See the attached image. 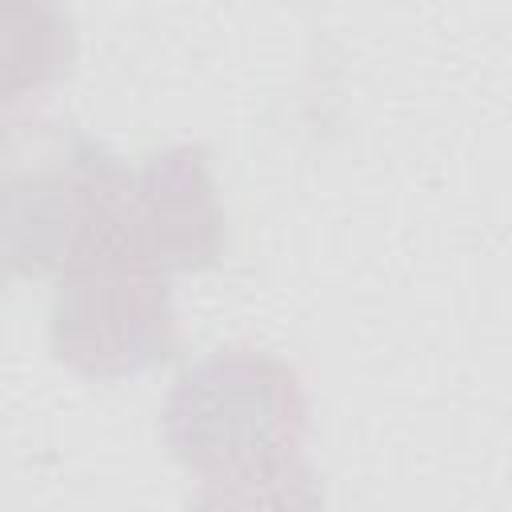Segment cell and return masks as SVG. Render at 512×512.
<instances>
[{
    "label": "cell",
    "instance_id": "6da1fadb",
    "mask_svg": "<svg viewBox=\"0 0 512 512\" xmlns=\"http://www.w3.org/2000/svg\"><path fill=\"white\" fill-rule=\"evenodd\" d=\"M136 172L100 140L52 124L32 132V160L8 152L0 192L4 264L12 276L64 280L108 256H128Z\"/></svg>",
    "mask_w": 512,
    "mask_h": 512
},
{
    "label": "cell",
    "instance_id": "7a4b0ae2",
    "mask_svg": "<svg viewBox=\"0 0 512 512\" xmlns=\"http://www.w3.org/2000/svg\"><path fill=\"white\" fill-rule=\"evenodd\" d=\"M160 436L172 460L196 480L300 452L308 436L304 380L272 352L216 348L172 380Z\"/></svg>",
    "mask_w": 512,
    "mask_h": 512
},
{
    "label": "cell",
    "instance_id": "3957f363",
    "mask_svg": "<svg viewBox=\"0 0 512 512\" xmlns=\"http://www.w3.org/2000/svg\"><path fill=\"white\" fill-rule=\"evenodd\" d=\"M48 348L84 380H128L168 364L180 348L168 276L132 256L68 272L48 304Z\"/></svg>",
    "mask_w": 512,
    "mask_h": 512
},
{
    "label": "cell",
    "instance_id": "277c9868",
    "mask_svg": "<svg viewBox=\"0 0 512 512\" xmlns=\"http://www.w3.org/2000/svg\"><path fill=\"white\" fill-rule=\"evenodd\" d=\"M224 252V208L200 144H168L144 160L132 192L128 256L160 276L204 272Z\"/></svg>",
    "mask_w": 512,
    "mask_h": 512
},
{
    "label": "cell",
    "instance_id": "5b68a950",
    "mask_svg": "<svg viewBox=\"0 0 512 512\" xmlns=\"http://www.w3.org/2000/svg\"><path fill=\"white\" fill-rule=\"evenodd\" d=\"M0 64L4 108L36 100L56 88L76 64V24L56 4H4L0 8Z\"/></svg>",
    "mask_w": 512,
    "mask_h": 512
},
{
    "label": "cell",
    "instance_id": "8992f818",
    "mask_svg": "<svg viewBox=\"0 0 512 512\" xmlns=\"http://www.w3.org/2000/svg\"><path fill=\"white\" fill-rule=\"evenodd\" d=\"M192 512H324V484L300 448L196 480Z\"/></svg>",
    "mask_w": 512,
    "mask_h": 512
}]
</instances>
